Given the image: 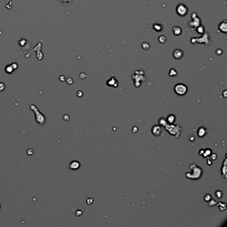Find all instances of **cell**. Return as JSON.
I'll return each instance as SVG.
<instances>
[{"instance_id":"1","label":"cell","mask_w":227,"mask_h":227,"mask_svg":"<svg viewBox=\"0 0 227 227\" xmlns=\"http://www.w3.org/2000/svg\"><path fill=\"white\" fill-rule=\"evenodd\" d=\"M174 91L178 95H184L187 92V87L183 83H178L175 86Z\"/></svg>"},{"instance_id":"20","label":"cell","mask_w":227,"mask_h":227,"mask_svg":"<svg viewBox=\"0 0 227 227\" xmlns=\"http://www.w3.org/2000/svg\"><path fill=\"white\" fill-rule=\"evenodd\" d=\"M93 198H87V203L88 204H92V203H93Z\"/></svg>"},{"instance_id":"7","label":"cell","mask_w":227,"mask_h":227,"mask_svg":"<svg viewBox=\"0 0 227 227\" xmlns=\"http://www.w3.org/2000/svg\"><path fill=\"white\" fill-rule=\"evenodd\" d=\"M206 133V130L203 127H200L198 130V136L199 137H203Z\"/></svg>"},{"instance_id":"10","label":"cell","mask_w":227,"mask_h":227,"mask_svg":"<svg viewBox=\"0 0 227 227\" xmlns=\"http://www.w3.org/2000/svg\"><path fill=\"white\" fill-rule=\"evenodd\" d=\"M218 206H219V210L222 211V212H224L225 210H227V204H225V203H223V202H219L218 203Z\"/></svg>"},{"instance_id":"3","label":"cell","mask_w":227,"mask_h":227,"mask_svg":"<svg viewBox=\"0 0 227 227\" xmlns=\"http://www.w3.org/2000/svg\"><path fill=\"white\" fill-rule=\"evenodd\" d=\"M151 133L154 137H159L162 133V129L160 125H154L151 129Z\"/></svg>"},{"instance_id":"18","label":"cell","mask_w":227,"mask_h":227,"mask_svg":"<svg viewBox=\"0 0 227 227\" xmlns=\"http://www.w3.org/2000/svg\"><path fill=\"white\" fill-rule=\"evenodd\" d=\"M217 201H216V200H211V199H210V200L208 202V205H209V206H215V205H216V204H217Z\"/></svg>"},{"instance_id":"17","label":"cell","mask_w":227,"mask_h":227,"mask_svg":"<svg viewBox=\"0 0 227 227\" xmlns=\"http://www.w3.org/2000/svg\"><path fill=\"white\" fill-rule=\"evenodd\" d=\"M160 24H157V23H155L153 25V28H154L156 31H161V29H162V27L161 26H160Z\"/></svg>"},{"instance_id":"19","label":"cell","mask_w":227,"mask_h":227,"mask_svg":"<svg viewBox=\"0 0 227 227\" xmlns=\"http://www.w3.org/2000/svg\"><path fill=\"white\" fill-rule=\"evenodd\" d=\"M210 199H212V197H211V196H210L209 194H206V195L204 196V200H205V201H206V202H208Z\"/></svg>"},{"instance_id":"2","label":"cell","mask_w":227,"mask_h":227,"mask_svg":"<svg viewBox=\"0 0 227 227\" xmlns=\"http://www.w3.org/2000/svg\"><path fill=\"white\" fill-rule=\"evenodd\" d=\"M176 11H177V14L179 16L183 17L185 15L187 14L188 13V8L183 3H180L177 6L176 8Z\"/></svg>"},{"instance_id":"9","label":"cell","mask_w":227,"mask_h":227,"mask_svg":"<svg viewBox=\"0 0 227 227\" xmlns=\"http://www.w3.org/2000/svg\"><path fill=\"white\" fill-rule=\"evenodd\" d=\"M173 32L175 36H179L181 34L182 30L181 29V27L176 26V27H174L173 28Z\"/></svg>"},{"instance_id":"21","label":"cell","mask_w":227,"mask_h":227,"mask_svg":"<svg viewBox=\"0 0 227 227\" xmlns=\"http://www.w3.org/2000/svg\"><path fill=\"white\" fill-rule=\"evenodd\" d=\"M211 154V151L209 150V149H208V150L206 151H204V155H206V156H208V155H209V154Z\"/></svg>"},{"instance_id":"12","label":"cell","mask_w":227,"mask_h":227,"mask_svg":"<svg viewBox=\"0 0 227 227\" xmlns=\"http://www.w3.org/2000/svg\"><path fill=\"white\" fill-rule=\"evenodd\" d=\"M158 41L160 43H165L166 41H167V39H166V37L165 36H160L158 37Z\"/></svg>"},{"instance_id":"14","label":"cell","mask_w":227,"mask_h":227,"mask_svg":"<svg viewBox=\"0 0 227 227\" xmlns=\"http://www.w3.org/2000/svg\"><path fill=\"white\" fill-rule=\"evenodd\" d=\"M142 47L144 49H149V48H150V45L149 43L148 42H143V43H142Z\"/></svg>"},{"instance_id":"8","label":"cell","mask_w":227,"mask_h":227,"mask_svg":"<svg viewBox=\"0 0 227 227\" xmlns=\"http://www.w3.org/2000/svg\"><path fill=\"white\" fill-rule=\"evenodd\" d=\"M107 85L109 86H113L114 87H117V86L115 85V83H117V80L114 77H112L109 80H108L107 82Z\"/></svg>"},{"instance_id":"5","label":"cell","mask_w":227,"mask_h":227,"mask_svg":"<svg viewBox=\"0 0 227 227\" xmlns=\"http://www.w3.org/2000/svg\"><path fill=\"white\" fill-rule=\"evenodd\" d=\"M227 21L225 20V21H222L219 25V29L220 30V31H221L222 33L224 34H227Z\"/></svg>"},{"instance_id":"4","label":"cell","mask_w":227,"mask_h":227,"mask_svg":"<svg viewBox=\"0 0 227 227\" xmlns=\"http://www.w3.org/2000/svg\"><path fill=\"white\" fill-rule=\"evenodd\" d=\"M173 56L175 59H181L183 57V52L181 49H177L173 51Z\"/></svg>"},{"instance_id":"22","label":"cell","mask_w":227,"mask_h":227,"mask_svg":"<svg viewBox=\"0 0 227 227\" xmlns=\"http://www.w3.org/2000/svg\"><path fill=\"white\" fill-rule=\"evenodd\" d=\"M213 156H212V159H213V160H215V159H216V158H217V154H213Z\"/></svg>"},{"instance_id":"11","label":"cell","mask_w":227,"mask_h":227,"mask_svg":"<svg viewBox=\"0 0 227 227\" xmlns=\"http://www.w3.org/2000/svg\"><path fill=\"white\" fill-rule=\"evenodd\" d=\"M175 117L173 115H170L168 116L167 117V121H168V123H170V124H172L175 122Z\"/></svg>"},{"instance_id":"16","label":"cell","mask_w":227,"mask_h":227,"mask_svg":"<svg viewBox=\"0 0 227 227\" xmlns=\"http://www.w3.org/2000/svg\"><path fill=\"white\" fill-rule=\"evenodd\" d=\"M169 74L171 77H173V76H176L177 75V72L175 69H171L169 71Z\"/></svg>"},{"instance_id":"6","label":"cell","mask_w":227,"mask_h":227,"mask_svg":"<svg viewBox=\"0 0 227 227\" xmlns=\"http://www.w3.org/2000/svg\"><path fill=\"white\" fill-rule=\"evenodd\" d=\"M79 167H80V163H79V162L77 161V160L72 161L70 163V165H69V168L71 169H73V170L78 169Z\"/></svg>"},{"instance_id":"23","label":"cell","mask_w":227,"mask_h":227,"mask_svg":"<svg viewBox=\"0 0 227 227\" xmlns=\"http://www.w3.org/2000/svg\"><path fill=\"white\" fill-rule=\"evenodd\" d=\"M227 91H224V94H223V95H224V97H227V95H226V94H225V92Z\"/></svg>"},{"instance_id":"15","label":"cell","mask_w":227,"mask_h":227,"mask_svg":"<svg viewBox=\"0 0 227 227\" xmlns=\"http://www.w3.org/2000/svg\"><path fill=\"white\" fill-rule=\"evenodd\" d=\"M223 192L221 191V190H217V191L215 192V196H216V197H217V198H219V199H220V198H221L223 197Z\"/></svg>"},{"instance_id":"13","label":"cell","mask_w":227,"mask_h":227,"mask_svg":"<svg viewBox=\"0 0 227 227\" xmlns=\"http://www.w3.org/2000/svg\"><path fill=\"white\" fill-rule=\"evenodd\" d=\"M158 124L160 126H163V127H165L167 125V122L165 121V119L164 118H160L158 121Z\"/></svg>"}]
</instances>
